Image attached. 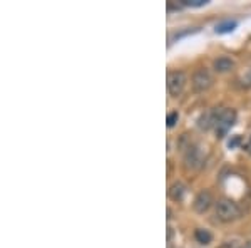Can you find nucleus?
Here are the masks:
<instances>
[{"mask_svg":"<svg viewBox=\"0 0 251 248\" xmlns=\"http://www.w3.org/2000/svg\"><path fill=\"white\" fill-rule=\"evenodd\" d=\"M216 210V216L218 220L224 221V223H230V221H234L241 216V210L234 201L228 200V198H223V200H218V203L215 205Z\"/></svg>","mask_w":251,"mask_h":248,"instance_id":"nucleus-1","label":"nucleus"},{"mask_svg":"<svg viewBox=\"0 0 251 248\" xmlns=\"http://www.w3.org/2000/svg\"><path fill=\"white\" fill-rule=\"evenodd\" d=\"M186 82H188V77L182 71H173L167 74V91L173 97H178L184 91Z\"/></svg>","mask_w":251,"mask_h":248,"instance_id":"nucleus-2","label":"nucleus"},{"mask_svg":"<svg viewBox=\"0 0 251 248\" xmlns=\"http://www.w3.org/2000/svg\"><path fill=\"white\" fill-rule=\"evenodd\" d=\"M191 82H193V89L196 92H204L213 86V74L209 72L206 67H201V69H197L193 74Z\"/></svg>","mask_w":251,"mask_h":248,"instance_id":"nucleus-3","label":"nucleus"},{"mask_svg":"<svg viewBox=\"0 0 251 248\" xmlns=\"http://www.w3.org/2000/svg\"><path fill=\"white\" fill-rule=\"evenodd\" d=\"M236 121V112L234 109H219V114H218V121H216V133L218 136H223L228 129Z\"/></svg>","mask_w":251,"mask_h":248,"instance_id":"nucleus-4","label":"nucleus"},{"mask_svg":"<svg viewBox=\"0 0 251 248\" xmlns=\"http://www.w3.org/2000/svg\"><path fill=\"white\" fill-rule=\"evenodd\" d=\"M211 205H213V195L208 190H201L196 195L195 201H193V208H195L196 213H206L211 208Z\"/></svg>","mask_w":251,"mask_h":248,"instance_id":"nucleus-5","label":"nucleus"},{"mask_svg":"<svg viewBox=\"0 0 251 248\" xmlns=\"http://www.w3.org/2000/svg\"><path fill=\"white\" fill-rule=\"evenodd\" d=\"M203 151H201L197 146H189L188 151L184 155V163H186V168H191V170H197V168L203 164Z\"/></svg>","mask_w":251,"mask_h":248,"instance_id":"nucleus-6","label":"nucleus"},{"mask_svg":"<svg viewBox=\"0 0 251 248\" xmlns=\"http://www.w3.org/2000/svg\"><path fill=\"white\" fill-rule=\"evenodd\" d=\"M218 114H219V109H209L208 112H204L203 116L199 118V121H197V126L201 127V129H211V127L216 126V121H218Z\"/></svg>","mask_w":251,"mask_h":248,"instance_id":"nucleus-7","label":"nucleus"},{"mask_svg":"<svg viewBox=\"0 0 251 248\" xmlns=\"http://www.w3.org/2000/svg\"><path fill=\"white\" fill-rule=\"evenodd\" d=\"M213 69L216 71V72H230V71L234 69V61L231 57H228V55H219L218 59H215L213 61Z\"/></svg>","mask_w":251,"mask_h":248,"instance_id":"nucleus-8","label":"nucleus"},{"mask_svg":"<svg viewBox=\"0 0 251 248\" xmlns=\"http://www.w3.org/2000/svg\"><path fill=\"white\" fill-rule=\"evenodd\" d=\"M167 195H169V198L173 201H181L182 198H184V195H186V186L182 185V183H179V181L173 183V185L169 186V191H167Z\"/></svg>","mask_w":251,"mask_h":248,"instance_id":"nucleus-9","label":"nucleus"},{"mask_svg":"<svg viewBox=\"0 0 251 248\" xmlns=\"http://www.w3.org/2000/svg\"><path fill=\"white\" fill-rule=\"evenodd\" d=\"M236 25H238L236 20H223V22H219V24H216L215 31L218 34H230L236 29Z\"/></svg>","mask_w":251,"mask_h":248,"instance_id":"nucleus-10","label":"nucleus"},{"mask_svg":"<svg viewBox=\"0 0 251 248\" xmlns=\"http://www.w3.org/2000/svg\"><path fill=\"white\" fill-rule=\"evenodd\" d=\"M195 238L197 243H201V245H209L213 240V235L208 230H204V228H197L195 231Z\"/></svg>","mask_w":251,"mask_h":248,"instance_id":"nucleus-11","label":"nucleus"},{"mask_svg":"<svg viewBox=\"0 0 251 248\" xmlns=\"http://www.w3.org/2000/svg\"><path fill=\"white\" fill-rule=\"evenodd\" d=\"M178 119H179V114H178V111H173V112H169V114H167V119H166V123H167V127H173V126H176Z\"/></svg>","mask_w":251,"mask_h":248,"instance_id":"nucleus-12","label":"nucleus"},{"mask_svg":"<svg viewBox=\"0 0 251 248\" xmlns=\"http://www.w3.org/2000/svg\"><path fill=\"white\" fill-rule=\"evenodd\" d=\"M181 3L186 7H203L208 3V0H182Z\"/></svg>","mask_w":251,"mask_h":248,"instance_id":"nucleus-13","label":"nucleus"},{"mask_svg":"<svg viewBox=\"0 0 251 248\" xmlns=\"http://www.w3.org/2000/svg\"><path fill=\"white\" fill-rule=\"evenodd\" d=\"M239 142H241V138H239V136H233L230 141H228V146H230V148L233 149V148H236V146H239Z\"/></svg>","mask_w":251,"mask_h":248,"instance_id":"nucleus-14","label":"nucleus"},{"mask_svg":"<svg viewBox=\"0 0 251 248\" xmlns=\"http://www.w3.org/2000/svg\"><path fill=\"white\" fill-rule=\"evenodd\" d=\"M246 153H248V155H251V136H250L248 142H246Z\"/></svg>","mask_w":251,"mask_h":248,"instance_id":"nucleus-15","label":"nucleus"},{"mask_svg":"<svg viewBox=\"0 0 251 248\" xmlns=\"http://www.w3.org/2000/svg\"><path fill=\"white\" fill-rule=\"evenodd\" d=\"M245 82H246V84H248V86H251V71H250L248 74H246V77H245Z\"/></svg>","mask_w":251,"mask_h":248,"instance_id":"nucleus-16","label":"nucleus"},{"mask_svg":"<svg viewBox=\"0 0 251 248\" xmlns=\"http://www.w3.org/2000/svg\"><path fill=\"white\" fill-rule=\"evenodd\" d=\"M241 248H251V242H246L245 245H243Z\"/></svg>","mask_w":251,"mask_h":248,"instance_id":"nucleus-17","label":"nucleus"}]
</instances>
